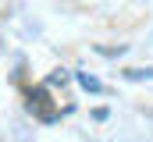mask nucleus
I'll list each match as a JSON object with an SVG mask.
<instances>
[{
    "mask_svg": "<svg viewBox=\"0 0 153 142\" xmlns=\"http://www.w3.org/2000/svg\"><path fill=\"white\" fill-rule=\"evenodd\" d=\"M29 110L36 114L39 121H53V117H57V114H53V106H50V92H46V85L29 89Z\"/></svg>",
    "mask_w": 153,
    "mask_h": 142,
    "instance_id": "nucleus-1",
    "label": "nucleus"
}]
</instances>
